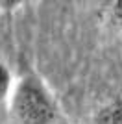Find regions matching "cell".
<instances>
[{
  "mask_svg": "<svg viewBox=\"0 0 122 124\" xmlns=\"http://www.w3.org/2000/svg\"><path fill=\"white\" fill-rule=\"evenodd\" d=\"M98 124H122V102H111L100 109Z\"/></svg>",
  "mask_w": 122,
  "mask_h": 124,
  "instance_id": "2",
  "label": "cell"
},
{
  "mask_svg": "<svg viewBox=\"0 0 122 124\" xmlns=\"http://www.w3.org/2000/svg\"><path fill=\"white\" fill-rule=\"evenodd\" d=\"M11 109L20 124H52L57 108L39 78L24 76L13 87Z\"/></svg>",
  "mask_w": 122,
  "mask_h": 124,
  "instance_id": "1",
  "label": "cell"
},
{
  "mask_svg": "<svg viewBox=\"0 0 122 124\" xmlns=\"http://www.w3.org/2000/svg\"><path fill=\"white\" fill-rule=\"evenodd\" d=\"M107 11H109L111 21H115L118 26H122V0H109Z\"/></svg>",
  "mask_w": 122,
  "mask_h": 124,
  "instance_id": "4",
  "label": "cell"
},
{
  "mask_svg": "<svg viewBox=\"0 0 122 124\" xmlns=\"http://www.w3.org/2000/svg\"><path fill=\"white\" fill-rule=\"evenodd\" d=\"M13 93V78L6 63L0 61V106L8 102V98Z\"/></svg>",
  "mask_w": 122,
  "mask_h": 124,
  "instance_id": "3",
  "label": "cell"
},
{
  "mask_svg": "<svg viewBox=\"0 0 122 124\" xmlns=\"http://www.w3.org/2000/svg\"><path fill=\"white\" fill-rule=\"evenodd\" d=\"M24 0H0V8L4 11H15Z\"/></svg>",
  "mask_w": 122,
  "mask_h": 124,
  "instance_id": "5",
  "label": "cell"
}]
</instances>
